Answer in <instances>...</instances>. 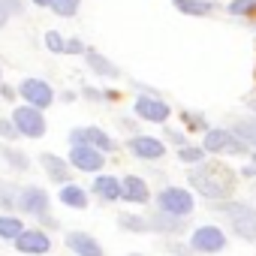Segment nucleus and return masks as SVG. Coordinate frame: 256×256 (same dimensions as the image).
Segmentation results:
<instances>
[{
  "mask_svg": "<svg viewBox=\"0 0 256 256\" xmlns=\"http://www.w3.org/2000/svg\"><path fill=\"white\" fill-rule=\"evenodd\" d=\"M120 187H124L120 199H126V202H136V205H145V202L151 199V193H148V184H145L142 178H136V175H126V178L120 181Z\"/></svg>",
  "mask_w": 256,
  "mask_h": 256,
  "instance_id": "nucleus-14",
  "label": "nucleus"
},
{
  "mask_svg": "<svg viewBox=\"0 0 256 256\" xmlns=\"http://www.w3.org/2000/svg\"><path fill=\"white\" fill-rule=\"evenodd\" d=\"M151 229H157V232H181L184 229V217H175V214H154L151 220Z\"/></svg>",
  "mask_w": 256,
  "mask_h": 256,
  "instance_id": "nucleus-18",
  "label": "nucleus"
},
{
  "mask_svg": "<svg viewBox=\"0 0 256 256\" xmlns=\"http://www.w3.org/2000/svg\"><path fill=\"white\" fill-rule=\"evenodd\" d=\"M10 12H12V0H0V28L6 24V18H10Z\"/></svg>",
  "mask_w": 256,
  "mask_h": 256,
  "instance_id": "nucleus-32",
  "label": "nucleus"
},
{
  "mask_svg": "<svg viewBox=\"0 0 256 256\" xmlns=\"http://www.w3.org/2000/svg\"><path fill=\"white\" fill-rule=\"evenodd\" d=\"M60 202L70 205V208H84V205H88V193H84L82 187H76V184H64V190H60Z\"/></svg>",
  "mask_w": 256,
  "mask_h": 256,
  "instance_id": "nucleus-20",
  "label": "nucleus"
},
{
  "mask_svg": "<svg viewBox=\"0 0 256 256\" xmlns=\"http://www.w3.org/2000/svg\"><path fill=\"white\" fill-rule=\"evenodd\" d=\"M184 120H187V126H190V130H205V133H208V124H205V118H202V114L184 112Z\"/></svg>",
  "mask_w": 256,
  "mask_h": 256,
  "instance_id": "nucleus-29",
  "label": "nucleus"
},
{
  "mask_svg": "<svg viewBox=\"0 0 256 256\" xmlns=\"http://www.w3.org/2000/svg\"><path fill=\"white\" fill-rule=\"evenodd\" d=\"M190 247L196 253H220L226 247V235L217 226H199L193 232V238H190Z\"/></svg>",
  "mask_w": 256,
  "mask_h": 256,
  "instance_id": "nucleus-5",
  "label": "nucleus"
},
{
  "mask_svg": "<svg viewBox=\"0 0 256 256\" xmlns=\"http://www.w3.org/2000/svg\"><path fill=\"white\" fill-rule=\"evenodd\" d=\"M232 133H235L244 145L256 148V120H238V124L232 126Z\"/></svg>",
  "mask_w": 256,
  "mask_h": 256,
  "instance_id": "nucleus-21",
  "label": "nucleus"
},
{
  "mask_svg": "<svg viewBox=\"0 0 256 256\" xmlns=\"http://www.w3.org/2000/svg\"><path fill=\"white\" fill-rule=\"evenodd\" d=\"M253 166H256V154H253Z\"/></svg>",
  "mask_w": 256,
  "mask_h": 256,
  "instance_id": "nucleus-41",
  "label": "nucleus"
},
{
  "mask_svg": "<svg viewBox=\"0 0 256 256\" xmlns=\"http://www.w3.org/2000/svg\"><path fill=\"white\" fill-rule=\"evenodd\" d=\"M220 211L229 217L235 235H241L244 241H256V208L247 202H223Z\"/></svg>",
  "mask_w": 256,
  "mask_h": 256,
  "instance_id": "nucleus-2",
  "label": "nucleus"
},
{
  "mask_svg": "<svg viewBox=\"0 0 256 256\" xmlns=\"http://www.w3.org/2000/svg\"><path fill=\"white\" fill-rule=\"evenodd\" d=\"M241 175H244V178H256V166H253V163H250V166H244V169H241Z\"/></svg>",
  "mask_w": 256,
  "mask_h": 256,
  "instance_id": "nucleus-36",
  "label": "nucleus"
},
{
  "mask_svg": "<svg viewBox=\"0 0 256 256\" xmlns=\"http://www.w3.org/2000/svg\"><path fill=\"white\" fill-rule=\"evenodd\" d=\"M18 94L34 106V108H46L52 100H54V94H52V88L46 84V82H40V78H28V82H22V88H18Z\"/></svg>",
  "mask_w": 256,
  "mask_h": 256,
  "instance_id": "nucleus-7",
  "label": "nucleus"
},
{
  "mask_svg": "<svg viewBox=\"0 0 256 256\" xmlns=\"http://www.w3.org/2000/svg\"><path fill=\"white\" fill-rule=\"evenodd\" d=\"M16 205H18L22 211H28V214H42V217H48V214H46V211H48V196H46V190H40V187L22 190Z\"/></svg>",
  "mask_w": 256,
  "mask_h": 256,
  "instance_id": "nucleus-11",
  "label": "nucleus"
},
{
  "mask_svg": "<svg viewBox=\"0 0 256 256\" xmlns=\"http://www.w3.org/2000/svg\"><path fill=\"white\" fill-rule=\"evenodd\" d=\"M0 154H4L12 166H18V169H28V157L24 154H18V151H10L6 145H0Z\"/></svg>",
  "mask_w": 256,
  "mask_h": 256,
  "instance_id": "nucleus-28",
  "label": "nucleus"
},
{
  "mask_svg": "<svg viewBox=\"0 0 256 256\" xmlns=\"http://www.w3.org/2000/svg\"><path fill=\"white\" fill-rule=\"evenodd\" d=\"M52 10H54L58 16L70 18V16H76V10H78V0H52Z\"/></svg>",
  "mask_w": 256,
  "mask_h": 256,
  "instance_id": "nucleus-27",
  "label": "nucleus"
},
{
  "mask_svg": "<svg viewBox=\"0 0 256 256\" xmlns=\"http://www.w3.org/2000/svg\"><path fill=\"white\" fill-rule=\"evenodd\" d=\"M229 12L232 16H256V0H232Z\"/></svg>",
  "mask_w": 256,
  "mask_h": 256,
  "instance_id": "nucleus-26",
  "label": "nucleus"
},
{
  "mask_svg": "<svg viewBox=\"0 0 256 256\" xmlns=\"http://www.w3.org/2000/svg\"><path fill=\"white\" fill-rule=\"evenodd\" d=\"M178 10H181L184 16H208V12L214 10V4H211V0H181Z\"/></svg>",
  "mask_w": 256,
  "mask_h": 256,
  "instance_id": "nucleus-22",
  "label": "nucleus"
},
{
  "mask_svg": "<svg viewBox=\"0 0 256 256\" xmlns=\"http://www.w3.org/2000/svg\"><path fill=\"white\" fill-rule=\"evenodd\" d=\"M70 142H72V145H90V148H96V151H112V148H114V142H112L102 130H96V126L72 130V133H70Z\"/></svg>",
  "mask_w": 256,
  "mask_h": 256,
  "instance_id": "nucleus-8",
  "label": "nucleus"
},
{
  "mask_svg": "<svg viewBox=\"0 0 256 256\" xmlns=\"http://www.w3.org/2000/svg\"><path fill=\"white\" fill-rule=\"evenodd\" d=\"M36 6H52V0H34Z\"/></svg>",
  "mask_w": 256,
  "mask_h": 256,
  "instance_id": "nucleus-38",
  "label": "nucleus"
},
{
  "mask_svg": "<svg viewBox=\"0 0 256 256\" xmlns=\"http://www.w3.org/2000/svg\"><path fill=\"white\" fill-rule=\"evenodd\" d=\"M66 244H70V250H76L78 256H102V247H100L88 232H70V235H66Z\"/></svg>",
  "mask_w": 256,
  "mask_h": 256,
  "instance_id": "nucleus-15",
  "label": "nucleus"
},
{
  "mask_svg": "<svg viewBox=\"0 0 256 256\" xmlns=\"http://www.w3.org/2000/svg\"><path fill=\"white\" fill-rule=\"evenodd\" d=\"M12 120H16V126H18V133H24V136H30V139H40V136L46 133V120H42L40 108H34V106L16 108Z\"/></svg>",
  "mask_w": 256,
  "mask_h": 256,
  "instance_id": "nucleus-6",
  "label": "nucleus"
},
{
  "mask_svg": "<svg viewBox=\"0 0 256 256\" xmlns=\"http://www.w3.org/2000/svg\"><path fill=\"white\" fill-rule=\"evenodd\" d=\"M72 166L82 169V172H96L102 169V151L90 148V145H72V154H70Z\"/></svg>",
  "mask_w": 256,
  "mask_h": 256,
  "instance_id": "nucleus-9",
  "label": "nucleus"
},
{
  "mask_svg": "<svg viewBox=\"0 0 256 256\" xmlns=\"http://www.w3.org/2000/svg\"><path fill=\"white\" fill-rule=\"evenodd\" d=\"M247 106H250V108L256 112V96H253V100H247Z\"/></svg>",
  "mask_w": 256,
  "mask_h": 256,
  "instance_id": "nucleus-39",
  "label": "nucleus"
},
{
  "mask_svg": "<svg viewBox=\"0 0 256 256\" xmlns=\"http://www.w3.org/2000/svg\"><path fill=\"white\" fill-rule=\"evenodd\" d=\"M202 148L208 154H232V157H241V154H247L250 145H244L232 130H208Z\"/></svg>",
  "mask_w": 256,
  "mask_h": 256,
  "instance_id": "nucleus-3",
  "label": "nucleus"
},
{
  "mask_svg": "<svg viewBox=\"0 0 256 256\" xmlns=\"http://www.w3.org/2000/svg\"><path fill=\"white\" fill-rule=\"evenodd\" d=\"M40 163L46 166V172H48L52 181H58V184H66V181H70V169H66V163H64L60 157H54V154H42Z\"/></svg>",
  "mask_w": 256,
  "mask_h": 256,
  "instance_id": "nucleus-17",
  "label": "nucleus"
},
{
  "mask_svg": "<svg viewBox=\"0 0 256 256\" xmlns=\"http://www.w3.org/2000/svg\"><path fill=\"white\" fill-rule=\"evenodd\" d=\"M178 4H181V0H175V6H178Z\"/></svg>",
  "mask_w": 256,
  "mask_h": 256,
  "instance_id": "nucleus-42",
  "label": "nucleus"
},
{
  "mask_svg": "<svg viewBox=\"0 0 256 256\" xmlns=\"http://www.w3.org/2000/svg\"><path fill=\"white\" fill-rule=\"evenodd\" d=\"M166 139H169V142H175V145H181V148H187V145H184V136H181V133H175V130H169V133H166Z\"/></svg>",
  "mask_w": 256,
  "mask_h": 256,
  "instance_id": "nucleus-35",
  "label": "nucleus"
},
{
  "mask_svg": "<svg viewBox=\"0 0 256 256\" xmlns=\"http://www.w3.org/2000/svg\"><path fill=\"white\" fill-rule=\"evenodd\" d=\"M250 193H253V199H256V184H253V190H250Z\"/></svg>",
  "mask_w": 256,
  "mask_h": 256,
  "instance_id": "nucleus-40",
  "label": "nucleus"
},
{
  "mask_svg": "<svg viewBox=\"0 0 256 256\" xmlns=\"http://www.w3.org/2000/svg\"><path fill=\"white\" fill-rule=\"evenodd\" d=\"M120 226H124V229H130V232H148V229H151L148 220L133 217V214H120Z\"/></svg>",
  "mask_w": 256,
  "mask_h": 256,
  "instance_id": "nucleus-25",
  "label": "nucleus"
},
{
  "mask_svg": "<svg viewBox=\"0 0 256 256\" xmlns=\"http://www.w3.org/2000/svg\"><path fill=\"white\" fill-rule=\"evenodd\" d=\"M46 46H48L52 52H64V46H66V42H64V36H60V34L48 30V34H46Z\"/></svg>",
  "mask_w": 256,
  "mask_h": 256,
  "instance_id": "nucleus-30",
  "label": "nucleus"
},
{
  "mask_svg": "<svg viewBox=\"0 0 256 256\" xmlns=\"http://www.w3.org/2000/svg\"><path fill=\"white\" fill-rule=\"evenodd\" d=\"M0 94H4L6 100H16V90H12V88H6V84H0Z\"/></svg>",
  "mask_w": 256,
  "mask_h": 256,
  "instance_id": "nucleus-37",
  "label": "nucleus"
},
{
  "mask_svg": "<svg viewBox=\"0 0 256 256\" xmlns=\"http://www.w3.org/2000/svg\"><path fill=\"white\" fill-rule=\"evenodd\" d=\"M169 250L178 253V256H190L193 253V247H184V244H169Z\"/></svg>",
  "mask_w": 256,
  "mask_h": 256,
  "instance_id": "nucleus-34",
  "label": "nucleus"
},
{
  "mask_svg": "<svg viewBox=\"0 0 256 256\" xmlns=\"http://www.w3.org/2000/svg\"><path fill=\"white\" fill-rule=\"evenodd\" d=\"M235 172L226 166V163H220V160H205V163H199L193 172H190V184L196 187V193H202L205 199H226V196H232L235 193Z\"/></svg>",
  "mask_w": 256,
  "mask_h": 256,
  "instance_id": "nucleus-1",
  "label": "nucleus"
},
{
  "mask_svg": "<svg viewBox=\"0 0 256 256\" xmlns=\"http://www.w3.org/2000/svg\"><path fill=\"white\" fill-rule=\"evenodd\" d=\"M130 256H139V253H130Z\"/></svg>",
  "mask_w": 256,
  "mask_h": 256,
  "instance_id": "nucleus-43",
  "label": "nucleus"
},
{
  "mask_svg": "<svg viewBox=\"0 0 256 256\" xmlns=\"http://www.w3.org/2000/svg\"><path fill=\"white\" fill-rule=\"evenodd\" d=\"M178 160H181V163H193V166H199V163H205V148H193V145H187V148L178 151Z\"/></svg>",
  "mask_w": 256,
  "mask_h": 256,
  "instance_id": "nucleus-24",
  "label": "nucleus"
},
{
  "mask_svg": "<svg viewBox=\"0 0 256 256\" xmlns=\"http://www.w3.org/2000/svg\"><path fill=\"white\" fill-rule=\"evenodd\" d=\"M16 133H18V126L12 120H0V136L4 139H16Z\"/></svg>",
  "mask_w": 256,
  "mask_h": 256,
  "instance_id": "nucleus-31",
  "label": "nucleus"
},
{
  "mask_svg": "<svg viewBox=\"0 0 256 256\" xmlns=\"http://www.w3.org/2000/svg\"><path fill=\"white\" fill-rule=\"evenodd\" d=\"M16 247H18L22 253H48L52 241H48V235L40 232V229H24V232L16 238Z\"/></svg>",
  "mask_w": 256,
  "mask_h": 256,
  "instance_id": "nucleus-13",
  "label": "nucleus"
},
{
  "mask_svg": "<svg viewBox=\"0 0 256 256\" xmlns=\"http://www.w3.org/2000/svg\"><path fill=\"white\" fill-rule=\"evenodd\" d=\"M130 151L136 157H142V160H160L166 154V145L160 139H154V136H133L130 139Z\"/></svg>",
  "mask_w": 256,
  "mask_h": 256,
  "instance_id": "nucleus-12",
  "label": "nucleus"
},
{
  "mask_svg": "<svg viewBox=\"0 0 256 256\" xmlns=\"http://www.w3.org/2000/svg\"><path fill=\"white\" fill-rule=\"evenodd\" d=\"M84 58H88V66H90L96 76H112V78L118 76V66H114L112 60H106L100 52H84Z\"/></svg>",
  "mask_w": 256,
  "mask_h": 256,
  "instance_id": "nucleus-19",
  "label": "nucleus"
},
{
  "mask_svg": "<svg viewBox=\"0 0 256 256\" xmlns=\"http://www.w3.org/2000/svg\"><path fill=\"white\" fill-rule=\"evenodd\" d=\"M24 229H22V220L18 217H0V238H18Z\"/></svg>",
  "mask_w": 256,
  "mask_h": 256,
  "instance_id": "nucleus-23",
  "label": "nucleus"
},
{
  "mask_svg": "<svg viewBox=\"0 0 256 256\" xmlns=\"http://www.w3.org/2000/svg\"><path fill=\"white\" fill-rule=\"evenodd\" d=\"M94 193H96L100 199H106V202H114V199H120L124 187H120L118 178H112V175H100V178L94 181Z\"/></svg>",
  "mask_w": 256,
  "mask_h": 256,
  "instance_id": "nucleus-16",
  "label": "nucleus"
},
{
  "mask_svg": "<svg viewBox=\"0 0 256 256\" xmlns=\"http://www.w3.org/2000/svg\"><path fill=\"white\" fill-rule=\"evenodd\" d=\"M157 202H160V211L175 214V217H187L193 211V196L187 190H181V187H166L157 196Z\"/></svg>",
  "mask_w": 256,
  "mask_h": 256,
  "instance_id": "nucleus-4",
  "label": "nucleus"
},
{
  "mask_svg": "<svg viewBox=\"0 0 256 256\" xmlns=\"http://www.w3.org/2000/svg\"><path fill=\"white\" fill-rule=\"evenodd\" d=\"M64 52H66V54H82V52H88V48H84V46H82L78 40H66V46H64Z\"/></svg>",
  "mask_w": 256,
  "mask_h": 256,
  "instance_id": "nucleus-33",
  "label": "nucleus"
},
{
  "mask_svg": "<svg viewBox=\"0 0 256 256\" xmlns=\"http://www.w3.org/2000/svg\"><path fill=\"white\" fill-rule=\"evenodd\" d=\"M136 114L142 120H151V124H163L169 118V106L163 100H154V96H139L136 100Z\"/></svg>",
  "mask_w": 256,
  "mask_h": 256,
  "instance_id": "nucleus-10",
  "label": "nucleus"
}]
</instances>
